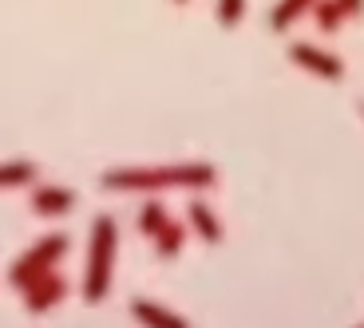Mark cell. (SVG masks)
Listing matches in <instances>:
<instances>
[{"mask_svg": "<svg viewBox=\"0 0 364 328\" xmlns=\"http://www.w3.org/2000/svg\"><path fill=\"white\" fill-rule=\"evenodd\" d=\"M103 190L119 194H155V190H214L218 170L210 163H174V166H119L100 174Z\"/></svg>", "mask_w": 364, "mask_h": 328, "instance_id": "1", "label": "cell"}, {"mask_svg": "<svg viewBox=\"0 0 364 328\" xmlns=\"http://www.w3.org/2000/svg\"><path fill=\"white\" fill-rule=\"evenodd\" d=\"M115 249H119V226H115V218L100 214L91 222V249H87V269H83V301L87 305H100L111 293Z\"/></svg>", "mask_w": 364, "mask_h": 328, "instance_id": "2", "label": "cell"}, {"mask_svg": "<svg viewBox=\"0 0 364 328\" xmlns=\"http://www.w3.org/2000/svg\"><path fill=\"white\" fill-rule=\"evenodd\" d=\"M64 253H68V234H48V237H40L36 246L28 249L24 257H16V265L9 269L12 289H24V285H32L40 273L55 269V265L64 261Z\"/></svg>", "mask_w": 364, "mask_h": 328, "instance_id": "3", "label": "cell"}, {"mask_svg": "<svg viewBox=\"0 0 364 328\" xmlns=\"http://www.w3.org/2000/svg\"><path fill=\"white\" fill-rule=\"evenodd\" d=\"M285 55H289L293 67L309 72L313 80H325V83H341V80H345V60H341L337 52L321 48V44H309V40H289Z\"/></svg>", "mask_w": 364, "mask_h": 328, "instance_id": "4", "label": "cell"}, {"mask_svg": "<svg viewBox=\"0 0 364 328\" xmlns=\"http://www.w3.org/2000/svg\"><path fill=\"white\" fill-rule=\"evenodd\" d=\"M309 16H313V24H317L325 36H337L348 20L364 16V0H317Z\"/></svg>", "mask_w": 364, "mask_h": 328, "instance_id": "5", "label": "cell"}, {"mask_svg": "<svg viewBox=\"0 0 364 328\" xmlns=\"http://www.w3.org/2000/svg\"><path fill=\"white\" fill-rule=\"evenodd\" d=\"M32 210L40 214V218H64V214L75 210V194L68 190V186H55V182H36L32 186Z\"/></svg>", "mask_w": 364, "mask_h": 328, "instance_id": "6", "label": "cell"}, {"mask_svg": "<svg viewBox=\"0 0 364 328\" xmlns=\"http://www.w3.org/2000/svg\"><path fill=\"white\" fill-rule=\"evenodd\" d=\"M20 293H24V305L32 312H44V309H52V305H60L68 297V281L55 273V269H48V273H40L36 281L24 285Z\"/></svg>", "mask_w": 364, "mask_h": 328, "instance_id": "7", "label": "cell"}, {"mask_svg": "<svg viewBox=\"0 0 364 328\" xmlns=\"http://www.w3.org/2000/svg\"><path fill=\"white\" fill-rule=\"evenodd\" d=\"M186 218H191V229L206 241V246H222L226 241V226H222V218L214 214V206L202 198H191V206H186Z\"/></svg>", "mask_w": 364, "mask_h": 328, "instance_id": "8", "label": "cell"}, {"mask_svg": "<svg viewBox=\"0 0 364 328\" xmlns=\"http://www.w3.org/2000/svg\"><path fill=\"white\" fill-rule=\"evenodd\" d=\"M131 317H135L143 328H191L182 312L166 309V305H155V301H143V297L131 301Z\"/></svg>", "mask_w": 364, "mask_h": 328, "instance_id": "9", "label": "cell"}, {"mask_svg": "<svg viewBox=\"0 0 364 328\" xmlns=\"http://www.w3.org/2000/svg\"><path fill=\"white\" fill-rule=\"evenodd\" d=\"M317 0H277L269 9V32H289L301 16H309Z\"/></svg>", "mask_w": 364, "mask_h": 328, "instance_id": "10", "label": "cell"}, {"mask_svg": "<svg viewBox=\"0 0 364 328\" xmlns=\"http://www.w3.org/2000/svg\"><path fill=\"white\" fill-rule=\"evenodd\" d=\"M36 163L28 158H12V163H0V190H16V186H36Z\"/></svg>", "mask_w": 364, "mask_h": 328, "instance_id": "11", "label": "cell"}, {"mask_svg": "<svg viewBox=\"0 0 364 328\" xmlns=\"http://www.w3.org/2000/svg\"><path fill=\"white\" fill-rule=\"evenodd\" d=\"M171 214H166V206L159 198H151V202H143V210H139V234L143 237H151V241H155L159 234H163L166 226H171Z\"/></svg>", "mask_w": 364, "mask_h": 328, "instance_id": "12", "label": "cell"}, {"mask_svg": "<svg viewBox=\"0 0 364 328\" xmlns=\"http://www.w3.org/2000/svg\"><path fill=\"white\" fill-rule=\"evenodd\" d=\"M182 241H186V229H182L178 222H171V226L155 237V253L163 257V261H171V257L182 253Z\"/></svg>", "mask_w": 364, "mask_h": 328, "instance_id": "13", "label": "cell"}, {"mask_svg": "<svg viewBox=\"0 0 364 328\" xmlns=\"http://www.w3.org/2000/svg\"><path fill=\"white\" fill-rule=\"evenodd\" d=\"M250 12V0H214V20H218L222 28H237L242 20H246Z\"/></svg>", "mask_w": 364, "mask_h": 328, "instance_id": "14", "label": "cell"}, {"mask_svg": "<svg viewBox=\"0 0 364 328\" xmlns=\"http://www.w3.org/2000/svg\"><path fill=\"white\" fill-rule=\"evenodd\" d=\"M174 4H191V0H174Z\"/></svg>", "mask_w": 364, "mask_h": 328, "instance_id": "15", "label": "cell"}, {"mask_svg": "<svg viewBox=\"0 0 364 328\" xmlns=\"http://www.w3.org/2000/svg\"><path fill=\"white\" fill-rule=\"evenodd\" d=\"M360 115H364V103H360Z\"/></svg>", "mask_w": 364, "mask_h": 328, "instance_id": "16", "label": "cell"}, {"mask_svg": "<svg viewBox=\"0 0 364 328\" xmlns=\"http://www.w3.org/2000/svg\"><path fill=\"white\" fill-rule=\"evenodd\" d=\"M360 328H364V324H360Z\"/></svg>", "mask_w": 364, "mask_h": 328, "instance_id": "17", "label": "cell"}]
</instances>
